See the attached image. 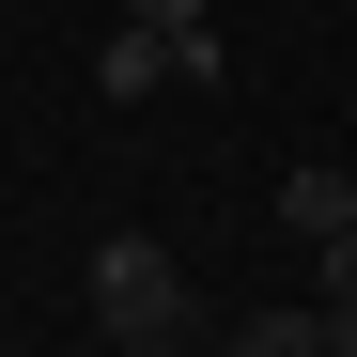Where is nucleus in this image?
I'll return each mask as SVG.
<instances>
[{
  "label": "nucleus",
  "instance_id": "nucleus-3",
  "mask_svg": "<svg viewBox=\"0 0 357 357\" xmlns=\"http://www.w3.org/2000/svg\"><path fill=\"white\" fill-rule=\"evenodd\" d=\"M155 78H171V31H140V16H125V31L93 47V93H109V109H140Z\"/></svg>",
  "mask_w": 357,
  "mask_h": 357
},
{
  "label": "nucleus",
  "instance_id": "nucleus-4",
  "mask_svg": "<svg viewBox=\"0 0 357 357\" xmlns=\"http://www.w3.org/2000/svg\"><path fill=\"white\" fill-rule=\"evenodd\" d=\"M218 357H326V311H295V295H280V311H233Z\"/></svg>",
  "mask_w": 357,
  "mask_h": 357
},
{
  "label": "nucleus",
  "instance_id": "nucleus-1",
  "mask_svg": "<svg viewBox=\"0 0 357 357\" xmlns=\"http://www.w3.org/2000/svg\"><path fill=\"white\" fill-rule=\"evenodd\" d=\"M93 326L109 342H171V326H187V264H171L155 233H109V249H93Z\"/></svg>",
  "mask_w": 357,
  "mask_h": 357
},
{
  "label": "nucleus",
  "instance_id": "nucleus-2",
  "mask_svg": "<svg viewBox=\"0 0 357 357\" xmlns=\"http://www.w3.org/2000/svg\"><path fill=\"white\" fill-rule=\"evenodd\" d=\"M280 233H311V249H342V233H357V171H342V155L280 171Z\"/></svg>",
  "mask_w": 357,
  "mask_h": 357
},
{
  "label": "nucleus",
  "instance_id": "nucleus-6",
  "mask_svg": "<svg viewBox=\"0 0 357 357\" xmlns=\"http://www.w3.org/2000/svg\"><path fill=\"white\" fill-rule=\"evenodd\" d=\"M326 357H357V295H326Z\"/></svg>",
  "mask_w": 357,
  "mask_h": 357
},
{
  "label": "nucleus",
  "instance_id": "nucleus-7",
  "mask_svg": "<svg viewBox=\"0 0 357 357\" xmlns=\"http://www.w3.org/2000/svg\"><path fill=\"white\" fill-rule=\"evenodd\" d=\"M109 357H202V342H187V326H171V342H109Z\"/></svg>",
  "mask_w": 357,
  "mask_h": 357
},
{
  "label": "nucleus",
  "instance_id": "nucleus-5",
  "mask_svg": "<svg viewBox=\"0 0 357 357\" xmlns=\"http://www.w3.org/2000/svg\"><path fill=\"white\" fill-rule=\"evenodd\" d=\"M140 31H218V0H125Z\"/></svg>",
  "mask_w": 357,
  "mask_h": 357
}]
</instances>
